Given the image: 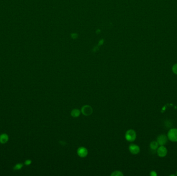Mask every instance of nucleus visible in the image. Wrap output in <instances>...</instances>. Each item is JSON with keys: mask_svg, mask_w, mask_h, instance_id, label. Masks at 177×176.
Listing matches in <instances>:
<instances>
[{"mask_svg": "<svg viewBox=\"0 0 177 176\" xmlns=\"http://www.w3.org/2000/svg\"><path fill=\"white\" fill-rule=\"evenodd\" d=\"M167 137L172 142H177V129H170L167 133Z\"/></svg>", "mask_w": 177, "mask_h": 176, "instance_id": "obj_1", "label": "nucleus"}, {"mask_svg": "<svg viewBox=\"0 0 177 176\" xmlns=\"http://www.w3.org/2000/svg\"><path fill=\"white\" fill-rule=\"evenodd\" d=\"M136 138V133L132 129L129 130L125 133V138L129 142H133Z\"/></svg>", "mask_w": 177, "mask_h": 176, "instance_id": "obj_2", "label": "nucleus"}, {"mask_svg": "<svg viewBox=\"0 0 177 176\" xmlns=\"http://www.w3.org/2000/svg\"><path fill=\"white\" fill-rule=\"evenodd\" d=\"M156 141L160 146H164L167 143L168 137L165 134H160L158 136Z\"/></svg>", "mask_w": 177, "mask_h": 176, "instance_id": "obj_3", "label": "nucleus"}, {"mask_svg": "<svg viewBox=\"0 0 177 176\" xmlns=\"http://www.w3.org/2000/svg\"><path fill=\"white\" fill-rule=\"evenodd\" d=\"M157 153L160 157H165L167 154V149L164 146H160L157 149Z\"/></svg>", "mask_w": 177, "mask_h": 176, "instance_id": "obj_4", "label": "nucleus"}, {"mask_svg": "<svg viewBox=\"0 0 177 176\" xmlns=\"http://www.w3.org/2000/svg\"><path fill=\"white\" fill-rule=\"evenodd\" d=\"M81 112L84 115H90L93 112V109L90 105H84L82 107Z\"/></svg>", "mask_w": 177, "mask_h": 176, "instance_id": "obj_5", "label": "nucleus"}, {"mask_svg": "<svg viewBox=\"0 0 177 176\" xmlns=\"http://www.w3.org/2000/svg\"><path fill=\"white\" fill-rule=\"evenodd\" d=\"M129 150L133 155H137L140 152V149L138 145L131 144L129 146Z\"/></svg>", "mask_w": 177, "mask_h": 176, "instance_id": "obj_6", "label": "nucleus"}, {"mask_svg": "<svg viewBox=\"0 0 177 176\" xmlns=\"http://www.w3.org/2000/svg\"><path fill=\"white\" fill-rule=\"evenodd\" d=\"M78 155L81 157H84L88 155V151L85 147H81L78 148L77 150Z\"/></svg>", "mask_w": 177, "mask_h": 176, "instance_id": "obj_7", "label": "nucleus"}, {"mask_svg": "<svg viewBox=\"0 0 177 176\" xmlns=\"http://www.w3.org/2000/svg\"><path fill=\"white\" fill-rule=\"evenodd\" d=\"M9 140V136L6 133H2L0 135V143L2 144H5L8 142Z\"/></svg>", "mask_w": 177, "mask_h": 176, "instance_id": "obj_8", "label": "nucleus"}, {"mask_svg": "<svg viewBox=\"0 0 177 176\" xmlns=\"http://www.w3.org/2000/svg\"><path fill=\"white\" fill-rule=\"evenodd\" d=\"M158 143L157 141H152L151 142L150 144V149L152 150H156L158 148Z\"/></svg>", "mask_w": 177, "mask_h": 176, "instance_id": "obj_9", "label": "nucleus"}, {"mask_svg": "<svg viewBox=\"0 0 177 176\" xmlns=\"http://www.w3.org/2000/svg\"><path fill=\"white\" fill-rule=\"evenodd\" d=\"M80 112L79 109H74L71 112V115L73 117H77L80 115Z\"/></svg>", "mask_w": 177, "mask_h": 176, "instance_id": "obj_10", "label": "nucleus"}, {"mask_svg": "<svg viewBox=\"0 0 177 176\" xmlns=\"http://www.w3.org/2000/svg\"><path fill=\"white\" fill-rule=\"evenodd\" d=\"M23 164L22 163H17L14 166L13 170H19L23 167Z\"/></svg>", "mask_w": 177, "mask_h": 176, "instance_id": "obj_11", "label": "nucleus"}, {"mask_svg": "<svg viewBox=\"0 0 177 176\" xmlns=\"http://www.w3.org/2000/svg\"><path fill=\"white\" fill-rule=\"evenodd\" d=\"M122 173L120 171H115V172H113V173L112 174V176H123Z\"/></svg>", "mask_w": 177, "mask_h": 176, "instance_id": "obj_12", "label": "nucleus"}, {"mask_svg": "<svg viewBox=\"0 0 177 176\" xmlns=\"http://www.w3.org/2000/svg\"><path fill=\"white\" fill-rule=\"evenodd\" d=\"M172 72H173V74L177 75V64L173 65V67H172Z\"/></svg>", "mask_w": 177, "mask_h": 176, "instance_id": "obj_13", "label": "nucleus"}, {"mask_svg": "<svg viewBox=\"0 0 177 176\" xmlns=\"http://www.w3.org/2000/svg\"><path fill=\"white\" fill-rule=\"evenodd\" d=\"M32 161H31V160H25V162H24V164L26 166L30 165L32 164Z\"/></svg>", "mask_w": 177, "mask_h": 176, "instance_id": "obj_14", "label": "nucleus"}, {"mask_svg": "<svg viewBox=\"0 0 177 176\" xmlns=\"http://www.w3.org/2000/svg\"><path fill=\"white\" fill-rule=\"evenodd\" d=\"M158 175V174L156 173V172L154 170H152L150 172V176H156Z\"/></svg>", "mask_w": 177, "mask_h": 176, "instance_id": "obj_15", "label": "nucleus"}, {"mask_svg": "<svg viewBox=\"0 0 177 176\" xmlns=\"http://www.w3.org/2000/svg\"><path fill=\"white\" fill-rule=\"evenodd\" d=\"M176 175H177V174H176Z\"/></svg>", "mask_w": 177, "mask_h": 176, "instance_id": "obj_16", "label": "nucleus"}]
</instances>
